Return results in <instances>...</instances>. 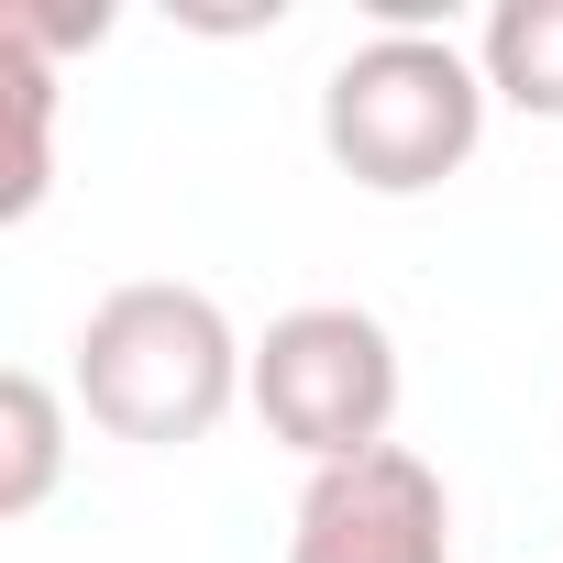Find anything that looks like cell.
Wrapping results in <instances>:
<instances>
[{
    "mask_svg": "<svg viewBox=\"0 0 563 563\" xmlns=\"http://www.w3.org/2000/svg\"><path fill=\"white\" fill-rule=\"evenodd\" d=\"M243 387H254V343L232 332V310L210 288L133 276L78 321V409L111 442H144V453L210 442Z\"/></svg>",
    "mask_w": 563,
    "mask_h": 563,
    "instance_id": "cell-1",
    "label": "cell"
},
{
    "mask_svg": "<svg viewBox=\"0 0 563 563\" xmlns=\"http://www.w3.org/2000/svg\"><path fill=\"white\" fill-rule=\"evenodd\" d=\"M486 67L464 34H365L332 78H321V144L354 188L376 199H420L442 177L475 166L486 144Z\"/></svg>",
    "mask_w": 563,
    "mask_h": 563,
    "instance_id": "cell-2",
    "label": "cell"
},
{
    "mask_svg": "<svg viewBox=\"0 0 563 563\" xmlns=\"http://www.w3.org/2000/svg\"><path fill=\"white\" fill-rule=\"evenodd\" d=\"M254 420L265 442H288L310 475L321 464H354V453H387L398 431V332L354 299H310V310H276L265 343H254Z\"/></svg>",
    "mask_w": 563,
    "mask_h": 563,
    "instance_id": "cell-3",
    "label": "cell"
},
{
    "mask_svg": "<svg viewBox=\"0 0 563 563\" xmlns=\"http://www.w3.org/2000/svg\"><path fill=\"white\" fill-rule=\"evenodd\" d=\"M288 563H453V497H442V475L409 442L321 464L299 486Z\"/></svg>",
    "mask_w": 563,
    "mask_h": 563,
    "instance_id": "cell-4",
    "label": "cell"
},
{
    "mask_svg": "<svg viewBox=\"0 0 563 563\" xmlns=\"http://www.w3.org/2000/svg\"><path fill=\"white\" fill-rule=\"evenodd\" d=\"M475 67L508 111L563 122V0H497L475 23Z\"/></svg>",
    "mask_w": 563,
    "mask_h": 563,
    "instance_id": "cell-5",
    "label": "cell"
},
{
    "mask_svg": "<svg viewBox=\"0 0 563 563\" xmlns=\"http://www.w3.org/2000/svg\"><path fill=\"white\" fill-rule=\"evenodd\" d=\"M56 475H67V398L34 365H12L0 376V519H34Z\"/></svg>",
    "mask_w": 563,
    "mask_h": 563,
    "instance_id": "cell-6",
    "label": "cell"
},
{
    "mask_svg": "<svg viewBox=\"0 0 563 563\" xmlns=\"http://www.w3.org/2000/svg\"><path fill=\"white\" fill-rule=\"evenodd\" d=\"M0 78H12V188H0V221H34L56 188V56L0 34Z\"/></svg>",
    "mask_w": 563,
    "mask_h": 563,
    "instance_id": "cell-7",
    "label": "cell"
}]
</instances>
